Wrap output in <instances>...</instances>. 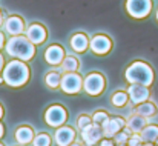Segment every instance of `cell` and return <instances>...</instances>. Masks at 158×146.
Returning a JSON list of instances; mask_svg holds the SVG:
<instances>
[{"instance_id":"obj_1","label":"cell","mask_w":158,"mask_h":146,"mask_svg":"<svg viewBox=\"0 0 158 146\" xmlns=\"http://www.w3.org/2000/svg\"><path fill=\"white\" fill-rule=\"evenodd\" d=\"M29 66L22 62V60H11L5 65L3 71H2V77H3V83H6L11 88H20L23 85L28 83L29 80Z\"/></svg>"},{"instance_id":"obj_2","label":"cell","mask_w":158,"mask_h":146,"mask_svg":"<svg viewBox=\"0 0 158 146\" xmlns=\"http://www.w3.org/2000/svg\"><path fill=\"white\" fill-rule=\"evenodd\" d=\"M8 55L12 58L22 60V62H29L35 55V45L29 42L26 36H11V39L5 45Z\"/></svg>"},{"instance_id":"obj_3","label":"cell","mask_w":158,"mask_h":146,"mask_svg":"<svg viewBox=\"0 0 158 146\" xmlns=\"http://www.w3.org/2000/svg\"><path fill=\"white\" fill-rule=\"evenodd\" d=\"M124 79L129 85H144V86H151L152 82H154V71L152 68L141 62V60H137L134 63H131L126 71H124Z\"/></svg>"},{"instance_id":"obj_4","label":"cell","mask_w":158,"mask_h":146,"mask_svg":"<svg viewBox=\"0 0 158 146\" xmlns=\"http://www.w3.org/2000/svg\"><path fill=\"white\" fill-rule=\"evenodd\" d=\"M68 122V111L61 105H52L45 111V123L49 128H60Z\"/></svg>"},{"instance_id":"obj_5","label":"cell","mask_w":158,"mask_h":146,"mask_svg":"<svg viewBox=\"0 0 158 146\" xmlns=\"http://www.w3.org/2000/svg\"><path fill=\"white\" fill-rule=\"evenodd\" d=\"M105 88H106V79L100 72H91L83 80V89L86 91V94H89L92 97L100 96L105 91Z\"/></svg>"},{"instance_id":"obj_6","label":"cell","mask_w":158,"mask_h":146,"mask_svg":"<svg viewBox=\"0 0 158 146\" xmlns=\"http://www.w3.org/2000/svg\"><path fill=\"white\" fill-rule=\"evenodd\" d=\"M60 89L66 94H78L83 89V79L78 72H66L61 75Z\"/></svg>"},{"instance_id":"obj_7","label":"cell","mask_w":158,"mask_h":146,"mask_svg":"<svg viewBox=\"0 0 158 146\" xmlns=\"http://www.w3.org/2000/svg\"><path fill=\"white\" fill-rule=\"evenodd\" d=\"M152 9L151 0H126V11L134 19H144Z\"/></svg>"},{"instance_id":"obj_8","label":"cell","mask_w":158,"mask_h":146,"mask_svg":"<svg viewBox=\"0 0 158 146\" xmlns=\"http://www.w3.org/2000/svg\"><path fill=\"white\" fill-rule=\"evenodd\" d=\"M80 135H81V142L86 146H95L97 143H100V140L105 137L102 126L94 125V123H91L83 131H80Z\"/></svg>"},{"instance_id":"obj_9","label":"cell","mask_w":158,"mask_h":146,"mask_svg":"<svg viewBox=\"0 0 158 146\" xmlns=\"http://www.w3.org/2000/svg\"><path fill=\"white\" fill-rule=\"evenodd\" d=\"M89 48H91V51L94 54L105 55L112 48V40L107 36H105V34H97V36H94L89 40Z\"/></svg>"},{"instance_id":"obj_10","label":"cell","mask_w":158,"mask_h":146,"mask_svg":"<svg viewBox=\"0 0 158 146\" xmlns=\"http://www.w3.org/2000/svg\"><path fill=\"white\" fill-rule=\"evenodd\" d=\"M54 142L57 146H69L72 142H75V129L68 125L57 128L54 134Z\"/></svg>"},{"instance_id":"obj_11","label":"cell","mask_w":158,"mask_h":146,"mask_svg":"<svg viewBox=\"0 0 158 146\" xmlns=\"http://www.w3.org/2000/svg\"><path fill=\"white\" fill-rule=\"evenodd\" d=\"M127 96H129V100L137 106V105H140V103L149 100L151 91H149V88L144 86V85H137V83H134V85H131V86L127 88Z\"/></svg>"},{"instance_id":"obj_12","label":"cell","mask_w":158,"mask_h":146,"mask_svg":"<svg viewBox=\"0 0 158 146\" xmlns=\"http://www.w3.org/2000/svg\"><path fill=\"white\" fill-rule=\"evenodd\" d=\"M126 126V120L123 118V117H110L107 122H106L105 125L102 126V129H103V134H105L106 139H112L115 134H118L123 128Z\"/></svg>"},{"instance_id":"obj_13","label":"cell","mask_w":158,"mask_h":146,"mask_svg":"<svg viewBox=\"0 0 158 146\" xmlns=\"http://www.w3.org/2000/svg\"><path fill=\"white\" fill-rule=\"evenodd\" d=\"M46 36H48L46 28H45L43 25H40V23H32V25H29L28 29H26V37H28L29 42L34 43V45H42V43L46 40Z\"/></svg>"},{"instance_id":"obj_14","label":"cell","mask_w":158,"mask_h":146,"mask_svg":"<svg viewBox=\"0 0 158 146\" xmlns=\"http://www.w3.org/2000/svg\"><path fill=\"white\" fill-rule=\"evenodd\" d=\"M3 26H5V31L9 34V36H20L23 31H25V22L22 17L19 15H11L8 17L5 22H3Z\"/></svg>"},{"instance_id":"obj_15","label":"cell","mask_w":158,"mask_h":146,"mask_svg":"<svg viewBox=\"0 0 158 146\" xmlns=\"http://www.w3.org/2000/svg\"><path fill=\"white\" fill-rule=\"evenodd\" d=\"M64 57H66V55H64V49L61 48L60 45H51V46H48L46 51H45V60H46V63L51 65V66L60 65Z\"/></svg>"},{"instance_id":"obj_16","label":"cell","mask_w":158,"mask_h":146,"mask_svg":"<svg viewBox=\"0 0 158 146\" xmlns=\"http://www.w3.org/2000/svg\"><path fill=\"white\" fill-rule=\"evenodd\" d=\"M14 137H15V142L20 146H26V145H29V143H32V140L35 137V132H34V129L31 126L22 125V126H19L15 129Z\"/></svg>"},{"instance_id":"obj_17","label":"cell","mask_w":158,"mask_h":146,"mask_svg":"<svg viewBox=\"0 0 158 146\" xmlns=\"http://www.w3.org/2000/svg\"><path fill=\"white\" fill-rule=\"evenodd\" d=\"M126 126L131 129L132 134H140V132L148 126V118L135 112V114H132V115L126 120Z\"/></svg>"},{"instance_id":"obj_18","label":"cell","mask_w":158,"mask_h":146,"mask_svg":"<svg viewBox=\"0 0 158 146\" xmlns=\"http://www.w3.org/2000/svg\"><path fill=\"white\" fill-rule=\"evenodd\" d=\"M69 43H71V48L75 52H85L89 46V39H88V36H85L81 32H77V34H74L71 37Z\"/></svg>"},{"instance_id":"obj_19","label":"cell","mask_w":158,"mask_h":146,"mask_svg":"<svg viewBox=\"0 0 158 146\" xmlns=\"http://www.w3.org/2000/svg\"><path fill=\"white\" fill-rule=\"evenodd\" d=\"M135 112L140 114V115H143V117H146V118H151V117H154V115L157 114L158 109H157V105H155L154 101L148 100V101H143V103L137 105Z\"/></svg>"},{"instance_id":"obj_20","label":"cell","mask_w":158,"mask_h":146,"mask_svg":"<svg viewBox=\"0 0 158 146\" xmlns=\"http://www.w3.org/2000/svg\"><path fill=\"white\" fill-rule=\"evenodd\" d=\"M140 135H141V140L144 143H155L158 140V126H155V125H148L140 132Z\"/></svg>"},{"instance_id":"obj_21","label":"cell","mask_w":158,"mask_h":146,"mask_svg":"<svg viewBox=\"0 0 158 146\" xmlns=\"http://www.w3.org/2000/svg\"><path fill=\"white\" fill-rule=\"evenodd\" d=\"M60 68H61V71H64V72H77L78 68H80V62H78V58L74 57V55H66V57L63 58V62L60 63Z\"/></svg>"},{"instance_id":"obj_22","label":"cell","mask_w":158,"mask_h":146,"mask_svg":"<svg viewBox=\"0 0 158 146\" xmlns=\"http://www.w3.org/2000/svg\"><path fill=\"white\" fill-rule=\"evenodd\" d=\"M127 101H129L127 91H115L110 96V105L115 106V108H123V106L127 105Z\"/></svg>"},{"instance_id":"obj_23","label":"cell","mask_w":158,"mask_h":146,"mask_svg":"<svg viewBox=\"0 0 158 146\" xmlns=\"http://www.w3.org/2000/svg\"><path fill=\"white\" fill-rule=\"evenodd\" d=\"M60 82H61V74L58 71H49L46 74V77H45V83L51 89L60 88Z\"/></svg>"},{"instance_id":"obj_24","label":"cell","mask_w":158,"mask_h":146,"mask_svg":"<svg viewBox=\"0 0 158 146\" xmlns=\"http://www.w3.org/2000/svg\"><path fill=\"white\" fill-rule=\"evenodd\" d=\"M131 135H132L131 129H129L127 126H124L118 134H115V135L112 137V140L115 142V145H127V140H129Z\"/></svg>"},{"instance_id":"obj_25","label":"cell","mask_w":158,"mask_h":146,"mask_svg":"<svg viewBox=\"0 0 158 146\" xmlns=\"http://www.w3.org/2000/svg\"><path fill=\"white\" fill-rule=\"evenodd\" d=\"M32 146H51L52 145V139L48 132H40V134H35L34 140H32Z\"/></svg>"},{"instance_id":"obj_26","label":"cell","mask_w":158,"mask_h":146,"mask_svg":"<svg viewBox=\"0 0 158 146\" xmlns=\"http://www.w3.org/2000/svg\"><path fill=\"white\" fill-rule=\"evenodd\" d=\"M109 118H110V115H109L106 111L98 109V111H95L94 115H92V123H94V125H98V126H103Z\"/></svg>"},{"instance_id":"obj_27","label":"cell","mask_w":158,"mask_h":146,"mask_svg":"<svg viewBox=\"0 0 158 146\" xmlns=\"http://www.w3.org/2000/svg\"><path fill=\"white\" fill-rule=\"evenodd\" d=\"M92 123V117L88 115V114H80L78 118H77V129L78 131H83L86 126H89Z\"/></svg>"},{"instance_id":"obj_28","label":"cell","mask_w":158,"mask_h":146,"mask_svg":"<svg viewBox=\"0 0 158 146\" xmlns=\"http://www.w3.org/2000/svg\"><path fill=\"white\" fill-rule=\"evenodd\" d=\"M143 140H141V135L140 134H132L127 140V146H143Z\"/></svg>"},{"instance_id":"obj_29","label":"cell","mask_w":158,"mask_h":146,"mask_svg":"<svg viewBox=\"0 0 158 146\" xmlns=\"http://www.w3.org/2000/svg\"><path fill=\"white\" fill-rule=\"evenodd\" d=\"M98 146H115V142H114L112 139H106V137H103V139L100 140Z\"/></svg>"},{"instance_id":"obj_30","label":"cell","mask_w":158,"mask_h":146,"mask_svg":"<svg viewBox=\"0 0 158 146\" xmlns=\"http://www.w3.org/2000/svg\"><path fill=\"white\" fill-rule=\"evenodd\" d=\"M5 45H6V43H5V34H3V32L0 31V49L3 48Z\"/></svg>"},{"instance_id":"obj_31","label":"cell","mask_w":158,"mask_h":146,"mask_svg":"<svg viewBox=\"0 0 158 146\" xmlns=\"http://www.w3.org/2000/svg\"><path fill=\"white\" fill-rule=\"evenodd\" d=\"M3 68H5V58H3V55L0 54V74H2Z\"/></svg>"},{"instance_id":"obj_32","label":"cell","mask_w":158,"mask_h":146,"mask_svg":"<svg viewBox=\"0 0 158 146\" xmlns=\"http://www.w3.org/2000/svg\"><path fill=\"white\" fill-rule=\"evenodd\" d=\"M3 135H5V126H3V123L0 122V139H3Z\"/></svg>"},{"instance_id":"obj_33","label":"cell","mask_w":158,"mask_h":146,"mask_svg":"<svg viewBox=\"0 0 158 146\" xmlns=\"http://www.w3.org/2000/svg\"><path fill=\"white\" fill-rule=\"evenodd\" d=\"M69 146H85V143H80V142H77V140H75V142H72Z\"/></svg>"},{"instance_id":"obj_34","label":"cell","mask_w":158,"mask_h":146,"mask_svg":"<svg viewBox=\"0 0 158 146\" xmlns=\"http://www.w3.org/2000/svg\"><path fill=\"white\" fill-rule=\"evenodd\" d=\"M3 115H5V111H3V106L0 105V120L3 118Z\"/></svg>"},{"instance_id":"obj_35","label":"cell","mask_w":158,"mask_h":146,"mask_svg":"<svg viewBox=\"0 0 158 146\" xmlns=\"http://www.w3.org/2000/svg\"><path fill=\"white\" fill-rule=\"evenodd\" d=\"M2 25H3V12L0 11V26H2Z\"/></svg>"},{"instance_id":"obj_36","label":"cell","mask_w":158,"mask_h":146,"mask_svg":"<svg viewBox=\"0 0 158 146\" xmlns=\"http://www.w3.org/2000/svg\"><path fill=\"white\" fill-rule=\"evenodd\" d=\"M143 146H155L154 143H143Z\"/></svg>"},{"instance_id":"obj_37","label":"cell","mask_w":158,"mask_h":146,"mask_svg":"<svg viewBox=\"0 0 158 146\" xmlns=\"http://www.w3.org/2000/svg\"><path fill=\"white\" fill-rule=\"evenodd\" d=\"M115 146H127V145H115Z\"/></svg>"},{"instance_id":"obj_38","label":"cell","mask_w":158,"mask_h":146,"mask_svg":"<svg viewBox=\"0 0 158 146\" xmlns=\"http://www.w3.org/2000/svg\"><path fill=\"white\" fill-rule=\"evenodd\" d=\"M155 146H158V140H157V142H155Z\"/></svg>"},{"instance_id":"obj_39","label":"cell","mask_w":158,"mask_h":146,"mask_svg":"<svg viewBox=\"0 0 158 146\" xmlns=\"http://www.w3.org/2000/svg\"><path fill=\"white\" fill-rule=\"evenodd\" d=\"M0 146H5V145H3V143H2V142H0Z\"/></svg>"},{"instance_id":"obj_40","label":"cell","mask_w":158,"mask_h":146,"mask_svg":"<svg viewBox=\"0 0 158 146\" xmlns=\"http://www.w3.org/2000/svg\"><path fill=\"white\" fill-rule=\"evenodd\" d=\"M157 20H158V11H157Z\"/></svg>"},{"instance_id":"obj_41","label":"cell","mask_w":158,"mask_h":146,"mask_svg":"<svg viewBox=\"0 0 158 146\" xmlns=\"http://www.w3.org/2000/svg\"><path fill=\"white\" fill-rule=\"evenodd\" d=\"M19 146H20V145H19Z\"/></svg>"}]
</instances>
